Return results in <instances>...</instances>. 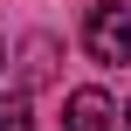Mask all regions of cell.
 Wrapping results in <instances>:
<instances>
[{"label": "cell", "mask_w": 131, "mask_h": 131, "mask_svg": "<svg viewBox=\"0 0 131 131\" xmlns=\"http://www.w3.org/2000/svg\"><path fill=\"white\" fill-rule=\"evenodd\" d=\"M0 131H35V104H28V90L0 97Z\"/></svg>", "instance_id": "3"}, {"label": "cell", "mask_w": 131, "mask_h": 131, "mask_svg": "<svg viewBox=\"0 0 131 131\" xmlns=\"http://www.w3.org/2000/svg\"><path fill=\"white\" fill-rule=\"evenodd\" d=\"M83 48H90L97 62H131V7H124V0L90 7V21H83Z\"/></svg>", "instance_id": "1"}, {"label": "cell", "mask_w": 131, "mask_h": 131, "mask_svg": "<svg viewBox=\"0 0 131 131\" xmlns=\"http://www.w3.org/2000/svg\"><path fill=\"white\" fill-rule=\"evenodd\" d=\"M62 131H117V104L104 90H76L69 97V124Z\"/></svg>", "instance_id": "2"}, {"label": "cell", "mask_w": 131, "mask_h": 131, "mask_svg": "<svg viewBox=\"0 0 131 131\" xmlns=\"http://www.w3.org/2000/svg\"><path fill=\"white\" fill-rule=\"evenodd\" d=\"M0 76H7V41H0Z\"/></svg>", "instance_id": "4"}, {"label": "cell", "mask_w": 131, "mask_h": 131, "mask_svg": "<svg viewBox=\"0 0 131 131\" xmlns=\"http://www.w3.org/2000/svg\"><path fill=\"white\" fill-rule=\"evenodd\" d=\"M124 131H131V104H124Z\"/></svg>", "instance_id": "5"}]
</instances>
